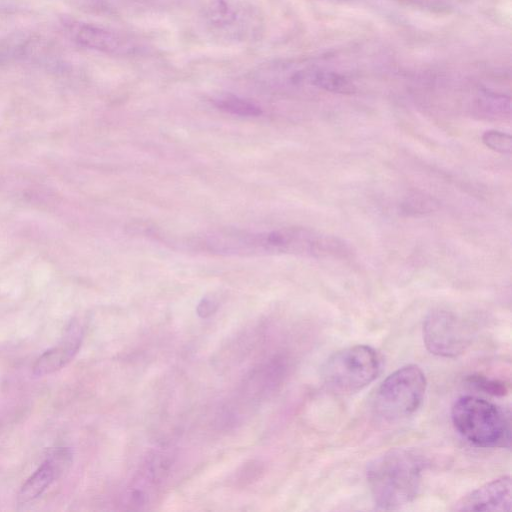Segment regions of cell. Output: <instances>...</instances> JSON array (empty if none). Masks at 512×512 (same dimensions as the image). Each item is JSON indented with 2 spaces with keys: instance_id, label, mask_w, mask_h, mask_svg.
Segmentation results:
<instances>
[{
  "instance_id": "6da1fadb",
  "label": "cell",
  "mask_w": 512,
  "mask_h": 512,
  "mask_svg": "<svg viewBox=\"0 0 512 512\" xmlns=\"http://www.w3.org/2000/svg\"><path fill=\"white\" fill-rule=\"evenodd\" d=\"M205 246L223 255L292 254L317 258H343L348 249L347 244L335 236L301 227L269 232L219 231L205 238Z\"/></svg>"
},
{
  "instance_id": "7a4b0ae2",
  "label": "cell",
  "mask_w": 512,
  "mask_h": 512,
  "mask_svg": "<svg viewBox=\"0 0 512 512\" xmlns=\"http://www.w3.org/2000/svg\"><path fill=\"white\" fill-rule=\"evenodd\" d=\"M423 460L415 452L393 448L374 458L367 466L366 479L374 504L395 510L412 502L422 482Z\"/></svg>"
},
{
  "instance_id": "3957f363",
  "label": "cell",
  "mask_w": 512,
  "mask_h": 512,
  "mask_svg": "<svg viewBox=\"0 0 512 512\" xmlns=\"http://www.w3.org/2000/svg\"><path fill=\"white\" fill-rule=\"evenodd\" d=\"M451 419L457 432L477 447L510 446L509 416L490 401L471 395L462 396L451 408Z\"/></svg>"
},
{
  "instance_id": "277c9868",
  "label": "cell",
  "mask_w": 512,
  "mask_h": 512,
  "mask_svg": "<svg viewBox=\"0 0 512 512\" xmlns=\"http://www.w3.org/2000/svg\"><path fill=\"white\" fill-rule=\"evenodd\" d=\"M381 371V358L368 345H354L332 354L323 364L325 386L338 394L357 392L373 382Z\"/></svg>"
},
{
  "instance_id": "5b68a950",
  "label": "cell",
  "mask_w": 512,
  "mask_h": 512,
  "mask_svg": "<svg viewBox=\"0 0 512 512\" xmlns=\"http://www.w3.org/2000/svg\"><path fill=\"white\" fill-rule=\"evenodd\" d=\"M426 387L425 374L417 365L403 366L380 384L374 398V409L385 420L406 418L422 404Z\"/></svg>"
},
{
  "instance_id": "8992f818",
  "label": "cell",
  "mask_w": 512,
  "mask_h": 512,
  "mask_svg": "<svg viewBox=\"0 0 512 512\" xmlns=\"http://www.w3.org/2000/svg\"><path fill=\"white\" fill-rule=\"evenodd\" d=\"M202 24L214 38L226 42L252 41L262 32V18L241 0H211L202 10Z\"/></svg>"
},
{
  "instance_id": "52a82bcc",
  "label": "cell",
  "mask_w": 512,
  "mask_h": 512,
  "mask_svg": "<svg viewBox=\"0 0 512 512\" xmlns=\"http://www.w3.org/2000/svg\"><path fill=\"white\" fill-rule=\"evenodd\" d=\"M468 329L456 315L446 310L431 312L423 324V340L430 353L454 358L464 352L469 343Z\"/></svg>"
},
{
  "instance_id": "ba28073f",
  "label": "cell",
  "mask_w": 512,
  "mask_h": 512,
  "mask_svg": "<svg viewBox=\"0 0 512 512\" xmlns=\"http://www.w3.org/2000/svg\"><path fill=\"white\" fill-rule=\"evenodd\" d=\"M79 45L110 55H134L140 49L136 40L120 32L88 23H77L71 29Z\"/></svg>"
},
{
  "instance_id": "9c48e42d",
  "label": "cell",
  "mask_w": 512,
  "mask_h": 512,
  "mask_svg": "<svg viewBox=\"0 0 512 512\" xmlns=\"http://www.w3.org/2000/svg\"><path fill=\"white\" fill-rule=\"evenodd\" d=\"M72 454L68 448L51 449L43 463L25 481L17 495L19 505H26L40 497L46 489L70 466Z\"/></svg>"
},
{
  "instance_id": "30bf717a",
  "label": "cell",
  "mask_w": 512,
  "mask_h": 512,
  "mask_svg": "<svg viewBox=\"0 0 512 512\" xmlns=\"http://www.w3.org/2000/svg\"><path fill=\"white\" fill-rule=\"evenodd\" d=\"M511 478L502 476L485 483L458 500L454 511H510Z\"/></svg>"
},
{
  "instance_id": "8fae6325",
  "label": "cell",
  "mask_w": 512,
  "mask_h": 512,
  "mask_svg": "<svg viewBox=\"0 0 512 512\" xmlns=\"http://www.w3.org/2000/svg\"><path fill=\"white\" fill-rule=\"evenodd\" d=\"M83 339V327L74 321L62 340L45 351L34 363L32 372L41 377L52 374L66 366L78 353Z\"/></svg>"
},
{
  "instance_id": "7c38bea8",
  "label": "cell",
  "mask_w": 512,
  "mask_h": 512,
  "mask_svg": "<svg viewBox=\"0 0 512 512\" xmlns=\"http://www.w3.org/2000/svg\"><path fill=\"white\" fill-rule=\"evenodd\" d=\"M291 83H307L315 87L335 92L350 93L352 85L343 76L323 70H298L288 77Z\"/></svg>"
},
{
  "instance_id": "4fadbf2b",
  "label": "cell",
  "mask_w": 512,
  "mask_h": 512,
  "mask_svg": "<svg viewBox=\"0 0 512 512\" xmlns=\"http://www.w3.org/2000/svg\"><path fill=\"white\" fill-rule=\"evenodd\" d=\"M215 105L221 110L240 116H258L261 114L260 107L255 103L234 95H225L216 99Z\"/></svg>"
},
{
  "instance_id": "5bb4252c",
  "label": "cell",
  "mask_w": 512,
  "mask_h": 512,
  "mask_svg": "<svg viewBox=\"0 0 512 512\" xmlns=\"http://www.w3.org/2000/svg\"><path fill=\"white\" fill-rule=\"evenodd\" d=\"M468 382L477 390L493 396H504L508 393V387L503 381L492 379L480 374L469 376Z\"/></svg>"
},
{
  "instance_id": "9a60e30c",
  "label": "cell",
  "mask_w": 512,
  "mask_h": 512,
  "mask_svg": "<svg viewBox=\"0 0 512 512\" xmlns=\"http://www.w3.org/2000/svg\"><path fill=\"white\" fill-rule=\"evenodd\" d=\"M482 142L489 149L501 154H509L512 151L511 135L498 130L485 131L482 135Z\"/></svg>"
},
{
  "instance_id": "2e32d148",
  "label": "cell",
  "mask_w": 512,
  "mask_h": 512,
  "mask_svg": "<svg viewBox=\"0 0 512 512\" xmlns=\"http://www.w3.org/2000/svg\"><path fill=\"white\" fill-rule=\"evenodd\" d=\"M437 204L438 203L429 196L415 194L406 199L402 205V209L408 215H422L437 209Z\"/></svg>"
},
{
  "instance_id": "e0dca14e",
  "label": "cell",
  "mask_w": 512,
  "mask_h": 512,
  "mask_svg": "<svg viewBox=\"0 0 512 512\" xmlns=\"http://www.w3.org/2000/svg\"><path fill=\"white\" fill-rule=\"evenodd\" d=\"M218 308L216 300L210 297H204L197 305L196 312L201 318H208L213 315Z\"/></svg>"
}]
</instances>
